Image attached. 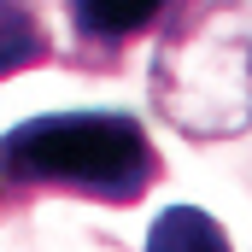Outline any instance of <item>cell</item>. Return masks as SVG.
Here are the masks:
<instances>
[{
	"label": "cell",
	"mask_w": 252,
	"mask_h": 252,
	"mask_svg": "<svg viewBox=\"0 0 252 252\" xmlns=\"http://www.w3.org/2000/svg\"><path fill=\"white\" fill-rule=\"evenodd\" d=\"M164 158L135 112H41L0 135V188L70 193L94 205H141Z\"/></svg>",
	"instance_id": "obj_1"
},
{
	"label": "cell",
	"mask_w": 252,
	"mask_h": 252,
	"mask_svg": "<svg viewBox=\"0 0 252 252\" xmlns=\"http://www.w3.org/2000/svg\"><path fill=\"white\" fill-rule=\"evenodd\" d=\"M53 59V30L35 0H0V82Z\"/></svg>",
	"instance_id": "obj_4"
},
{
	"label": "cell",
	"mask_w": 252,
	"mask_h": 252,
	"mask_svg": "<svg viewBox=\"0 0 252 252\" xmlns=\"http://www.w3.org/2000/svg\"><path fill=\"white\" fill-rule=\"evenodd\" d=\"M170 6L176 0H64V18L82 47V64H118L124 47H135L170 18Z\"/></svg>",
	"instance_id": "obj_3"
},
{
	"label": "cell",
	"mask_w": 252,
	"mask_h": 252,
	"mask_svg": "<svg viewBox=\"0 0 252 252\" xmlns=\"http://www.w3.org/2000/svg\"><path fill=\"white\" fill-rule=\"evenodd\" d=\"M147 252H235V247H229V235H223V223H217L211 211H199V205H170V211L153 217Z\"/></svg>",
	"instance_id": "obj_5"
},
{
	"label": "cell",
	"mask_w": 252,
	"mask_h": 252,
	"mask_svg": "<svg viewBox=\"0 0 252 252\" xmlns=\"http://www.w3.org/2000/svg\"><path fill=\"white\" fill-rule=\"evenodd\" d=\"M0 193H6V188H0Z\"/></svg>",
	"instance_id": "obj_6"
},
{
	"label": "cell",
	"mask_w": 252,
	"mask_h": 252,
	"mask_svg": "<svg viewBox=\"0 0 252 252\" xmlns=\"http://www.w3.org/2000/svg\"><path fill=\"white\" fill-rule=\"evenodd\" d=\"M153 112L188 141L252 129V12L241 0H176L153 47Z\"/></svg>",
	"instance_id": "obj_2"
}]
</instances>
